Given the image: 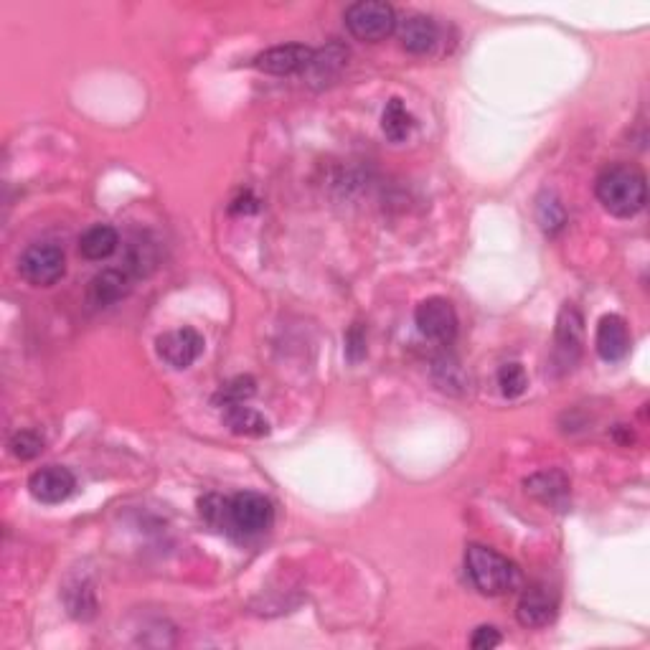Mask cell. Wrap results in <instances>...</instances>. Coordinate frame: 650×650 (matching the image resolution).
Listing matches in <instances>:
<instances>
[{"instance_id":"7c38bea8","label":"cell","mask_w":650,"mask_h":650,"mask_svg":"<svg viewBox=\"0 0 650 650\" xmlns=\"http://www.w3.org/2000/svg\"><path fill=\"white\" fill-rule=\"evenodd\" d=\"M397 34L404 49L417 56L430 54L437 46V41H440V28H437V23L432 21L430 16H419V13L399 21Z\"/></svg>"},{"instance_id":"cb8c5ba5","label":"cell","mask_w":650,"mask_h":650,"mask_svg":"<svg viewBox=\"0 0 650 650\" xmlns=\"http://www.w3.org/2000/svg\"><path fill=\"white\" fill-rule=\"evenodd\" d=\"M498 386H501L503 397L516 399L526 392L529 386V376H526L524 366L521 364H506L498 371Z\"/></svg>"},{"instance_id":"9a60e30c","label":"cell","mask_w":650,"mask_h":650,"mask_svg":"<svg viewBox=\"0 0 650 650\" xmlns=\"http://www.w3.org/2000/svg\"><path fill=\"white\" fill-rule=\"evenodd\" d=\"M117 244H120V234L110 224H94L79 237V252L89 262H102L117 252Z\"/></svg>"},{"instance_id":"9c48e42d","label":"cell","mask_w":650,"mask_h":650,"mask_svg":"<svg viewBox=\"0 0 650 650\" xmlns=\"http://www.w3.org/2000/svg\"><path fill=\"white\" fill-rule=\"evenodd\" d=\"M155 351L173 369H188L204 353V336L196 328H176L158 336Z\"/></svg>"},{"instance_id":"6da1fadb","label":"cell","mask_w":650,"mask_h":650,"mask_svg":"<svg viewBox=\"0 0 650 650\" xmlns=\"http://www.w3.org/2000/svg\"><path fill=\"white\" fill-rule=\"evenodd\" d=\"M595 193L605 211L620 219H630V216L640 214L648 201V183H645V173L640 168L628 166V163H617V166H607L605 171L597 176Z\"/></svg>"},{"instance_id":"5b68a950","label":"cell","mask_w":650,"mask_h":650,"mask_svg":"<svg viewBox=\"0 0 650 650\" xmlns=\"http://www.w3.org/2000/svg\"><path fill=\"white\" fill-rule=\"evenodd\" d=\"M18 272L34 287H51L67 272V259L56 244H31L18 259Z\"/></svg>"},{"instance_id":"8fae6325","label":"cell","mask_w":650,"mask_h":650,"mask_svg":"<svg viewBox=\"0 0 650 650\" xmlns=\"http://www.w3.org/2000/svg\"><path fill=\"white\" fill-rule=\"evenodd\" d=\"M315 51L310 46L303 44H285V46H275V49H267L252 61L254 67L259 72L265 74H295V72H305L310 67V61H313Z\"/></svg>"},{"instance_id":"8992f818","label":"cell","mask_w":650,"mask_h":650,"mask_svg":"<svg viewBox=\"0 0 650 650\" xmlns=\"http://www.w3.org/2000/svg\"><path fill=\"white\" fill-rule=\"evenodd\" d=\"M414 320H417L419 333L430 341L447 343L455 341L458 336V313L452 308V303L447 298H427L417 305L414 310Z\"/></svg>"},{"instance_id":"44dd1931","label":"cell","mask_w":650,"mask_h":650,"mask_svg":"<svg viewBox=\"0 0 650 650\" xmlns=\"http://www.w3.org/2000/svg\"><path fill=\"white\" fill-rule=\"evenodd\" d=\"M257 392V381L252 376H234L232 381H226L216 392L214 404L216 407H229V404H244L249 397Z\"/></svg>"},{"instance_id":"d4e9b609","label":"cell","mask_w":650,"mask_h":650,"mask_svg":"<svg viewBox=\"0 0 650 650\" xmlns=\"http://www.w3.org/2000/svg\"><path fill=\"white\" fill-rule=\"evenodd\" d=\"M199 511L201 518H204L206 524L214 526V529L224 531V521H226V498L221 496H206L199 501Z\"/></svg>"},{"instance_id":"277c9868","label":"cell","mask_w":650,"mask_h":650,"mask_svg":"<svg viewBox=\"0 0 650 650\" xmlns=\"http://www.w3.org/2000/svg\"><path fill=\"white\" fill-rule=\"evenodd\" d=\"M343 23H346L348 34L353 39L366 41V44H376L384 41L386 36H392L397 31V11L389 3L381 0H359L353 6L346 8L343 13Z\"/></svg>"},{"instance_id":"52a82bcc","label":"cell","mask_w":650,"mask_h":650,"mask_svg":"<svg viewBox=\"0 0 650 650\" xmlns=\"http://www.w3.org/2000/svg\"><path fill=\"white\" fill-rule=\"evenodd\" d=\"M584 346V320L574 305H564L557 318V333H554V364L562 369H572L577 364Z\"/></svg>"},{"instance_id":"d6986e66","label":"cell","mask_w":650,"mask_h":650,"mask_svg":"<svg viewBox=\"0 0 650 650\" xmlns=\"http://www.w3.org/2000/svg\"><path fill=\"white\" fill-rule=\"evenodd\" d=\"M381 130H384V135L392 140V143H402V140H407L409 135H412L414 117L399 97L386 102L384 115H381Z\"/></svg>"},{"instance_id":"603a6c76","label":"cell","mask_w":650,"mask_h":650,"mask_svg":"<svg viewBox=\"0 0 650 650\" xmlns=\"http://www.w3.org/2000/svg\"><path fill=\"white\" fill-rule=\"evenodd\" d=\"M8 450H11L13 458L18 460H34L39 458L41 450H44V437L34 430H21L11 437Z\"/></svg>"},{"instance_id":"ac0fdd59","label":"cell","mask_w":650,"mask_h":650,"mask_svg":"<svg viewBox=\"0 0 650 650\" xmlns=\"http://www.w3.org/2000/svg\"><path fill=\"white\" fill-rule=\"evenodd\" d=\"M348 64V49L341 44H331L325 46V49L315 51L313 61H310V67L305 72H310V77L320 84H328L343 72V67Z\"/></svg>"},{"instance_id":"2e32d148","label":"cell","mask_w":650,"mask_h":650,"mask_svg":"<svg viewBox=\"0 0 650 650\" xmlns=\"http://www.w3.org/2000/svg\"><path fill=\"white\" fill-rule=\"evenodd\" d=\"M526 491L546 506L564 508L569 496V480L559 470H546V473H536L534 478L526 480Z\"/></svg>"},{"instance_id":"ba28073f","label":"cell","mask_w":650,"mask_h":650,"mask_svg":"<svg viewBox=\"0 0 650 650\" xmlns=\"http://www.w3.org/2000/svg\"><path fill=\"white\" fill-rule=\"evenodd\" d=\"M559 615V595L549 584H531L526 587L516 605L518 623L524 628H546Z\"/></svg>"},{"instance_id":"ffe728a7","label":"cell","mask_w":650,"mask_h":650,"mask_svg":"<svg viewBox=\"0 0 650 650\" xmlns=\"http://www.w3.org/2000/svg\"><path fill=\"white\" fill-rule=\"evenodd\" d=\"M536 221H539V226L549 237L562 232L564 224H567V211H564L562 201L557 199V193H541L539 201H536Z\"/></svg>"},{"instance_id":"83f0119b","label":"cell","mask_w":650,"mask_h":650,"mask_svg":"<svg viewBox=\"0 0 650 650\" xmlns=\"http://www.w3.org/2000/svg\"><path fill=\"white\" fill-rule=\"evenodd\" d=\"M257 209H259L257 199H254V196L249 191H244L242 196H239V199L232 204L234 214H252V211H257Z\"/></svg>"},{"instance_id":"5bb4252c","label":"cell","mask_w":650,"mask_h":650,"mask_svg":"<svg viewBox=\"0 0 650 650\" xmlns=\"http://www.w3.org/2000/svg\"><path fill=\"white\" fill-rule=\"evenodd\" d=\"M130 292V272L127 270H102L92 277L87 287V300L94 308L115 305Z\"/></svg>"},{"instance_id":"30bf717a","label":"cell","mask_w":650,"mask_h":650,"mask_svg":"<svg viewBox=\"0 0 650 650\" xmlns=\"http://www.w3.org/2000/svg\"><path fill=\"white\" fill-rule=\"evenodd\" d=\"M77 488V478L69 468L64 465H46V468L36 470L31 478H28V491L39 503H46V506H54V503L67 501L69 496Z\"/></svg>"},{"instance_id":"7402d4cb","label":"cell","mask_w":650,"mask_h":650,"mask_svg":"<svg viewBox=\"0 0 650 650\" xmlns=\"http://www.w3.org/2000/svg\"><path fill=\"white\" fill-rule=\"evenodd\" d=\"M435 381L442 392L463 394L468 389V379H465L463 369L455 359H437L435 361Z\"/></svg>"},{"instance_id":"4316f807","label":"cell","mask_w":650,"mask_h":650,"mask_svg":"<svg viewBox=\"0 0 650 650\" xmlns=\"http://www.w3.org/2000/svg\"><path fill=\"white\" fill-rule=\"evenodd\" d=\"M470 645L475 650H491L496 645H501V633L496 628H491V625H480L473 633V638H470Z\"/></svg>"},{"instance_id":"484cf974","label":"cell","mask_w":650,"mask_h":650,"mask_svg":"<svg viewBox=\"0 0 650 650\" xmlns=\"http://www.w3.org/2000/svg\"><path fill=\"white\" fill-rule=\"evenodd\" d=\"M346 356L351 364H359L366 359V331L361 323H353L346 333Z\"/></svg>"},{"instance_id":"e0dca14e","label":"cell","mask_w":650,"mask_h":650,"mask_svg":"<svg viewBox=\"0 0 650 650\" xmlns=\"http://www.w3.org/2000/svg\"><path fill=\"white\" fill-rule=\"evenodd\" d=\"M224 425L229 427V432L242 437H267L270 435V422L254 409L244 407V404H229L221 412Z\"/></svg>"},{"instance_id":"3957f363","label":"cell","mask_w":650,"mask_h":650,"mask_svg":"<svg viewBox=\"0 0 650 650\" xmlns=\"http://www.w3.org/2000/svg\"><path fill=\"white\" fill-rule=\"evenodd\" d=\"M272 518H275V508H272L270 498H265L262 493L244 491L226 498V534L242 536V539L265 534L272 526Z\"/></svg>"},{"instance_id":"7a4b0ae2","label":"cell","mask_w":650,"mask_h":650,"mask_svg":"<svg viewBox=\"0 0 650 650\" xmlns=\"http://www.w3.org/2000/svg\"><path fill=\"white\" fill-rule=\"evenodd\" d=\"M465 572L480 595L498 597L516 590L521 582V572L508 557L488 549L483 544H470L465 551Z\"/></svg>"},{"instance_id":"4fadbf2b","label":"cell","mask_w":650,"mask_h":650,"mask_svg":"<svg viewBox=\"0 0 650 650\" xmlns=\"http://www.w3.org/2000/svg\"><path fill=\"white\" fill-rule=\"evenodd\" d=\"M595 346L605 361L625 359V353L630 351L628 323L620 315H605V318H600L595 333Z\"/></svg>"}]
</instances>
